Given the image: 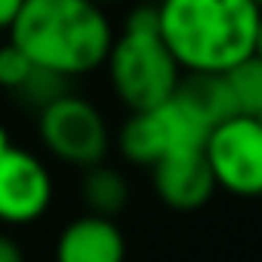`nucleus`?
<instances>
[{
    "label": "nucleus",
    "mask_w": 262,
    "mask_h": 262,
    "mask_svg": "<svg viewBox=\"0 0 262 262\" xmlns=\"http://www.w3.org/2000/svg\"><path fill=\"white\" fill-rule=\"evenodd\" d=\"M22 4H25V0H0V34H7V31L13 28V22H16Z\"/></svg>",
    "instance_id": "obj_16"
},
{
    "label": "nucleus",
    "mask_w": 262,
    "mask_h": 262,
    "mask_svg": "<svg viewBox=\"0 0 262 262\" xmlns=\"http://www.w3.org/2000/svg\"><path fill=\"white\" fill-rule=\"evenodd\" d=\"M176 99L207 129H213L222 120L237 114V105H234V96H231L225 74H185L179 90H176Z\"/></svg>",
    "instance_id": "obj_10"
},
{
    "label": "nucleus",
    "mask_w": 262,
    "mask_h": 262,
    "mask_svg": "<svg viewBox=\"0 0 262 262\" xmlns=\"http://www.w3.org/2000/svg\"><path fill=\"white\" fill-rule=\"evenodd\" d=\"M10 145H13V139H10V133H7V126L0 123V151H7Z\"/></svg>",
    "instance_id": "obj_17"
},
{
    "label": "nucleus",
    "mask_w": 262,
    "mask_h": 262,
    "mask_svg": "<svg viewBox=\"0 0 262 262\" xmlns=\"http://www.w3.org/2000/svg\"><path fill=\"white\" fill-rule=\"evenodd\" d=\"M256 56L262 59V19H259V37H256Z\"/></svg>",
    "instance_id": "obj_18"
},
{
    "label": "nucleus",
    "mask_w": 262,
    "mask_h": 262,
    "mask_svg": "<svg viewBox=\"0 0 262 262\" xmlns=\"http://www.w3.org/2000/svg\"><path fill=\"white\" fill-rule=\"evenodd\" d=\"M256 4H259V7H262V0H256Z\"/></svg>",
    "instance_id": "obj_21"
},
{
    "label": "nucleus",
    "mask_w": 262,
    "mask_h": 262,
    "mask_svg": "<svg viewBox=\"0 0 262 262\" xmlns=\"http://www.w3.org/2000/svg\"><path fill=\"white\" fill-rule=\"evenodd\" d=\"M65 93H71V80H68V77H62V74H56V71H47V68H37V65H34L31 77L22 83V90H19L16 96H19L28 108L40 111V108H47L50 102L62 99Z\"/></svg>",
    "instance_id": "obj_13"
},
{
    "label": "nucleus",
    "mask_w": 262,
    "mask_h": 262,
    "mask_svg": "<svg viewBox=\"0 0 262 262\" xmlns=\"http://www.w3.org/2000/svg\"><path fill=\"white\" fill-rule=\"evenodd\" d=\"M80 194H83L86 213H99V216L117 219L123 213V207L129 204V182L123 179L120 170H114V167H108L102 161V164L83 170Z\"/></svg>",
    "instance_id": "obj_11"
},
{
    "label": "nucleus",
    "mask_w": 262,
    "mask_h": 262,
    "mask_svg": "<svg viewBox=\"0 0 262 262\" xmlns=\"http://www.w3.org/2000/svg\"><path fill=\"white\" fill-rule=\"evenodd\" d=\"M0 262H25V250L10 231H0Z\"/></svg>",
    "instance_id": "obj_15"
},
{
    "label": "nucleus",
    "mask_w": 262,
    "mask_h": 262,
    "mask_svg": "<svg viewBox=\"0 0 262 262\" xmlns=\"http://www.w3.org/2000/svg\"><path fill=\"white\" fill-rule=\"evenodd\" d=\"M210 129L173 96L167 105L151 111H129L126 120L117 129V151L133 167H158L164 158L185 151V148H204Z\"/></svg>",
    "instance_id": "obj_5"
},
{
    "label": "nucleus",
    "mask_w": 262,
    "mask_h": 262,
    "mask_svg": "<svg viewBox=\"0 0 262 262\" xmlns=\"http://www.w3.org/2000/svg\"><path fill=\"white\" fill-rule=\"evenodd\" d=\"M37 139L50 158L65 167H96L111 148V129L99 105L74 90L37 111Z\"/></svg>",
    "instance_id": "obj_4"
},
{
    "label": "nucleus",
    "mask_w": 262,
    "mask_h": 262,
    "mask_svg": "<svg viewBox=\"0 0 262 262\" xmlns=\"http://www.w3.org/2000/svg\"><path fill=\"white\" fill-rule=\"evenodd\" d=\"M225 80H228V86H231L237 114L259 117V114H262V59L253 56V59L241 62L237 68H231V71L225 74Z\"/></svg>",
    "instance_id": "obj_12"
},
{
    "label": "nucleus",
    "mask_w": 262,
    "mask_h": 262,
    "mask_svg": "<svg viewBox=\"0 0 262 262\" xmlns=\"http://www.w3.org/2000/svg\"><path fill=\"white\" fill-rule=\"evenodd\" d=\"M7 40L37 68L77 80L105 65L114 25L96 0H25Z\"/></svg>",
    "instance_id": "obj_2"
},
{
    "label": "nucleus",
    "mask_w": 262,
    "mask_h": 262,
    "mask_svg": "<svg viewBox=\"0 0 262 262\" xmlns=\"http://www.w3.org/2000/svg\"><path fill=\"white\" fill-rule=\"evenodd\" d=\"M56 262H126V234L117 219L83 213L74 216L56 237Z\"/></svg>",
    "instance_id": "obj_9"
},
{
    "label": "nucleus",
    "mask_w": 262,
    "mask_h": 262,
    "mask_svg": "<svg viewBox=\"0 0 262 262\" xmlns=\"http://www.w3.org/2000/svg\"><path fill=\"white\" fill-rule=\"evenodd\" d=\"M158 28L185 74H228L256 56V0H158Z\"/></svg>",
    "instance_id": "obj_1"
},
{
    "label": "nucleus",
    "mask_w": 262,
    "mask_h": 262,
    "mask_svg": "<svg viewBox=\"0 0 262 262\" xmlns=\"http://www.w3.org/2000/svg\"><path fill=\"white\" fill-rule=\"evenodd\" d=\"M99 7H114V4H123V0H96Z\"/></svg>",
    "instance_id": "obj_19"
},
{
    "label": "nucleus",
    "mask_w": 262,
    "mask_h": 262,
    "mask_svg": "<svg viewBox=\"0 0 262 262\" xmlns=\"http://www.w3.org/2000/svg\"><path fill=\"white\" fill-rule=\"evenodd\" d=\"M34 71V62L13 43H0V90H10V93H19L22 83L31 77Z\"/></svg>",
    "instance_id": "obj_14"
},
{
    "label": "nucleus",
    "mask_w": 262,
    "mask_h": 262,
    "mask_svg": "<svg viewBox=\"0 0 262 262\" xmlns=\"http://www.w3.org/2000/svg\"><path fill=\"white\" fill-rule=\"evenodd\" d=\"M216 188L234 198H262V123L234 114L210 129L204 142Z\"/></svg>",
    "instance_id": "obj_6"
},
{
    "label": "nucleus",
    "mask_w": 262,
    "mask_h": 262,
    "mask_svg": "<svg viewBox=\"0 0 262 262\" xmlns=\"http://www.w3.org/2000/svg\"><path fill=\"white\" fill-rule=\"evenodd\" d=\"M102 68L108 74L114 99L126 111H151L167 105L185 77V71L161 37L155 4L129 10L123 31L114 34Z\"/></svg>",
    "instance_id": "obj_3"
},
{
    "label": "nucleus",
    "mask_w": 262,
    "mask_h": 262,
    "mask_svg": "<svg viewBox=\"0 0 262 262\" xmlns=\"http://www.w3.org/2000/svg\"><path fill=\"white\" fill-rule=\"evenodd\" d=\"M256 120H259V123H262V114H259V117H256Z\"/></svg>",
    "instance_id": "obj_20"
},
{
    "label": "nucleus",
    "mask_w": 262,
    "mask_h": 262,
    "mask_svg": "<svg viewBox=\"0 0 262 262\" xmlns=\"http://www.w3.org/2000/svg\"><path fill=\"white\" fill-rule=\"evenodd\" d=\"M151 185L161 204L179 213L201 210L219 191L204 148H185L164 158L158 167H151Z\"/></svg>",
    "instance_id": "obj_8"
},
{
    "label": "nucleus",
    "mask_w": 262,
    "mask_h": 262,
    "mask_svg": "<svg viewBox=\"0 0 262 262\" xmlns=\"http://www.w3.org/2000/svg\"><path fill=\"white\" fill-rule=\"evenodd\" d=\"M53 173L28 148L0 151V225H34L53 207Z\"/></svg>",
    "instance_id": "obj_7"
}]
</instances>
